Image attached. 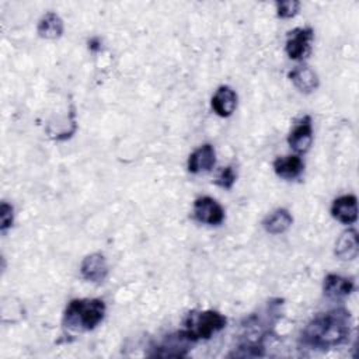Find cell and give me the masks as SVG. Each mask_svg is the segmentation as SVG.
I'll return each instance as SVG.
<instances>
[{
    "instance_id": "20",
    "label": "cell",
    "mask_w": 359,
    "mask_h": 359,
    "mask_svg": "<svg viewBox=\"0 0 359 359\" xmlns=\"http://www.w3.org/2000/svg\"><path fill=\"white\" fill-rule=\"evenodd\" d=\"M236 172H234V170H233V167L231 165H227V167H224L220 172H219V175H217V178H216V184L219 185V187H222V188H224V189H230L231 187H233V184L236 182Z\"/></svg>"
},
{
    "instance_id": "12",
    "label": "cell",
    "mask_w": 359,
    "mask_h": 359,
    "mask_svg": "<svg viewBox=\"0 0 359 359\" xmlns=\"http://www.w3.org/2000/svg\"><path fill=\"white\" fill-rule=\"evenodd\" d=\"M353 287H355V285H353L352 279L344 278V276L335 275V273H328L323 282L324 294L334 300H341V299L349 296L352 293Z\"/></svg>"
},
{
    "instance_id": "9",
    "label": "cell",
    "mask_w": 359,
    "mask_h": 359,
    "mask_svg": "<svg viewBox=\"0 0 359 359\" xmlns=\"http://www.w3.org/2000/svg\"><path fill=\"white\" fill-rule=\"evenodd\" d=\"M81 276L90 282H102L108 275V264L102 254L94 252L87 255L80 265Z\"/></svg>"
},
{
    "instance_id": "3",
    "label": "cell",
    "mask_w": 359,
    "mask_h": 359,
    "mask_svg": "<svg viewBox=\"0 0 359 359\" xmlns=\"http://www.w3.org/2000/svg\"><path fill=\"white\" fill-rule=\"evenodd\" d=\"M226 317L215 310L192 311L185 318V332L196 342L199 339H209L213 334L219 332L226 327Z\"/></svg>"
},
{
    "instance_id": "13",
    "label": "cell",
    "mask_w": 359,
    "mask_h": 359,
    "mask_svg": "<svg viewBox=\"0 0 359 359\" xmlns=\"http://www.w3.org/2000/svg\"><path fill=\"white\" fill-rule=\"evenodd\" d=\"M335 255L342 261H352L359 254V237L355 229H348L341 233L335 241Z\"/></svg>"
},
{
    "instance_id": "4",
    "label": "cell",
    "mask_w": 359,
    "mask_h": 359,
    "mask_svg": "<svg viewBox=\"0 0 359 359\" xmlns=\"http://www.w3.org/2000/svg\"><path fill=\"white\" fill-rule=\"evenodd\" d=\"M314 38V31L310 27L294 28L287 32L285 50L287 56L293 60H303L311 52V42Z\"/></svg>"
},
{
    "instance_id": "10",
    "label": "cell",
    "mask_w": 359,
    "mask_h": 359,
    "mask_svg": "<svg viewBox=\"0 0 359 359\" xmlns=\"http://www.w3.org/2000/svg\"><path fill=\"white\" fill-rule=\"evenodd\" d=\"M331 216L342 224H352L358 219V201L355 195H342L334 199Z\"/></svg>"
},
{
    "instance_id": "14",
    "label": "cell",
    "mask_w": 359,
    "mask_h": 359,
    "mask_svg": "<svg viewBox=\"0 0 359 359\" xmlns=\"http://www.w3.org/2000/svg\"><path fill=\"white\" fill-rule=\"evenodd\" d=\"M287 76L290 81L294 84V87L306 94L314 91L320 84L317 73L307 65L293 67Z\"/></svg>"
},
{
    "instance_id": "6",
    "label": "cell",
    "mask_w": 359,
    "mask_h": 359,
    "mask_svg": "<svg viewBox=\"0 0 359 359\" xmlns=\"http://www.w3.org/2000/svg\"><path fill=\"white\" fill-rule=\"evenodd\" d=\"M194 217L209 226H219L224 220L222 205L210 196H199L194 202Z\"/></svg>"
},
{
    "instance_id": "2",
    "label": "cell",
    "mask_w": 359,
    "mask_h": 359,
    "mask_svg": "<svg viewBox=\"0 0 359 359\" xmlns=\"http://www.w3.org/2000/svg\"><path fill=\"white\" fill-rule=\"evenodd\" d=\"M105 316V303L100 299H74L63 316V324L73 331L94 330Z\"/></svg>"
},
{
    "instance_id": "17",
    "label": "cell",
    "mask_w": 359,
    "mask_h": 359,
    "mask_svg": "<svg viewBox=\"0 0 359 359\" xmlns=\"http://www.w3.org/2000/svg\"><path fill=\"white\" fill-rule=\"evenodd\" d=\"M36 31L41 38L56 39L63 34V21L56 13L48 11L39 20Z\"/></svg>"
},
{
    "instance_id": "11",
    "label": "cell",
    "mask_w": 359,
    "mask_h": 359,
    "mask_svg": "<svg viewBox=\"0 0 359 359\" xmlns=\"http://www.w3.org/2000/svg\"><path fill=\"white\" fill-rule=\"evenodd\" d=\"M212 109L222 118L230 116L237 108V94L229 86H220L212 97Z\"/></svg>"
},
{
    "instance_id": "5",
    "label": "cell",
    "mask_w": 359,
    "mask_h": 359,
    "mask_svg": "<svg viewBox=\"0 0 359 359\" xmlns=\"http://www.w3.org/2000/svg\"><path fill=\"white\" fill-rule=\"evenodd\" d=\"M194 341L188 337V334L182 330L177 334L168 335L160 345L154 346V352L149 353L150 356H161V358H181L188 353Z\"/></svg>"
},
{
    "instance_id": "19",
    "label": "cell",
    "mask_w": 359,
    "mask_h": 359,
    "mask_svg": "<svg viewBox=\"0 0 359 359\" xmlns=\"http://www.w3.org/2000/svg\"><path fill=\"white\" fill-rule=\"evenodd\" d=\"M14 219V209L10 203L1 202L0 205V230L1 233H6L7 229L11 227Z\"/></svg>"
},
{
    "instance_id": "1",
    "label": "cell",
    "mask_w": 359,
    "mask_h": 359,
    "mask_svg": "<svg viewBox=\"0 0 359 359\" xmlns=\"http://www.w3.org/2000/svg\"><path fill=\"white\" fill-rule=\"evenodd\" d=\"M351 332V314L334 309L316 316L303 331V342L311 348L327 349L346 342Z\"/></svg>"
},
{
    "instance_id": "16",
    "label": "cell",
    "mask_w": 359,
    "mask_h": 359,
    "mask_svg": "<svg viewBox=\"0 0 359 359\" xmlns=\"http://www.w3.org/2000/svg\"><path fill=\"white\" fill-rule=\"evenodd\" d=\"M293 223V217L286 209H276L272 213H269L264 222L262 226L266 233L269 234H280L285 233Z\"/></svg>"
},
{
    "instance_id": "7",
    "label": "cell",
    "mask_w": 359,
    "mask_h": 359,
    "mask_svg": "<svg viewBox=\"0 0 359 359\" xmlns=\"http://www.w3.org/2000/svg\"><path fill=\"white\" fill-rule=\"evenodd\" d=\"M289 146L296 153H306L313 143V123L309 115L303 116L287 136Z\"/></svg>"
},
{
    "instance_id": "8",
    "label": "cell",
    "mask_w": 359,
    "mask_h": 359,
    "mask_svg": "<svg viewBox=\"0 0 359 359\" xmlns=\"http://www.w3.org/2000/svg\"><path fill=\"white\" fill-rule=\"evenodd\" d=\"M216 163V151L210 143L202 144L195 149L188 157V171L192 174L208 172L213 168Z\"/></svg>"
},
{
    "instance_id": "18",
    "label": "cell",
    "mask_w": 359,
    "mask_h": 359,
    "mask_svg": "<svg viewBox=\"0 0 359 359\" xmlns=\"http://www.w3.org/2000/svg\"><path fill=\"white\" fill-rule=\"evenodd\" d=\"M300 3L296 0H283L276 1V14L280 18H290L297 14Z\"/></svg>"
},
{
    "instance_id": "15",
    "label": "cell",
    "mask_w": 359,
    "mask_h": 359,
    "mask_svg": "<svg viewBox=\"0 0 359 359\" xmlns=\"http://www.w3.org/2000/svg\"><path fill=\"white\" fill-rule=\"evenodd\" d=\"M304 170V163L299 156H285L278 157L273 161V171L278 177L283 180H294Z\"/></svg>"
}]
</instances>
